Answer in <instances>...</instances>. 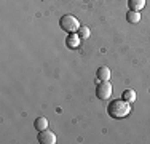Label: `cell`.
I'll return each instance as SVG.
<instances>
[{"mask_svg": "<svg viewBox=\"0 0 150 144\" xmlns=\"http://www.w3.org/2000/svg\"><path fill=\"white\" fill-rule=\"evenodd\" d=\"M107 112H109V115L113 118H125L131 112V103H128V101H125V99H115L109 104Z\"/></svg>", "mask_w": 150, "mask_h": 144, "instance_id": "cell-1", "label": "cell"}, {"mask_svg": "<svg viewBox=\"0 0 150 144\" xmlns=\"http://www.w3.org/2000/svg\"><path fill=\"white\" fill-rule=\"evenodd\" d=\"M59 26L62 31L69 32V34H74V32H77L80 29V23H78V19L74 18L72 14H64L59 19Z\"/></svg>", "mask_w": 150, "mask_h": 144, "instance_id": "cell-2", "label": "cell"}, {"mask_svg": "<svg viewBox=\"0 0 150 144\" xmlns=\"http://www.w3.org/2000/svg\"><path fill=\"white\" fill-rule=\"evenodd\" d=\"M112 91H113L112 83H110L109 80H104V82H101V83L98 85L96 95H98V98H99V99L105 101V99H109L110 96H112Z\"/></svg>", "mask_w": 150, "mask_h": 144, "instance_id": "cell-3", "label": "cell"}, {"mask_svg": "<svg viewBox=\"0 0 150 144\" xmlns=\"http://www.w3.org/2000/svg\"><path fill=\"white\" fill-rule=\"evenodd\" d=\"M38 143L40 144H54L56 143V135L46 128L43 131H40V135H38Z\"/></svg>", "mask_w": 150, "mask_h": 144, "instance_id": "cell-4", "label": "cell"}, {"mask_svg": "<svg viewBox=\"0 0 150 144\" xmlns=\"http://www.w3.org/2000/svg\"><path fill=\"white\" fill-rule=\"evenodd\" d=\"M80 40H81L80 35H77V34L74 32V34H70L69 37L66 38V45L69 46L70 50H74V48H77V46L80 45Z\"/></svg>", "mask_w": 150, "mask_h": 144, "instance_id": "cell-5", "label": "cell"}, {"mask_svg": "<svg viewBox=\"0 0 150 144\" xmlns=\"http://www.w3.org/2000/svg\"><path fill=\"white\" fill-rule=\"evenodd\" d=\"M128 6L133 11H141L145 6V0H128Z\"/></svg>", "mask_w": 150, "mask_h": 144, "instance_id": "cell-6", "label": "cell"}, {"mask_svg": "<svg viewBox=\"0 0 150 144\" xmlns=\"http://www.w3.org/2000/svg\"><path fill=\"white\" fill-rule=\"evenodd\" d=\"M126 21L129 24H137L139 21H141V13L139 11H133V10H129V11L126 13Z\"/></svg>", "mask_w": 150, "mask_h": 144, "instance_id": "cell-7", "label": "cell"}, {"mask_svg": "<svg viewBox=\"0 0 150 144\" xmlns=\"http://www.w3.org/2000/svg\"><path fill=\"white\" fill-rule=\"evenodd\" d=\"M34 128H35V130H38V131H43V130L48 128V120H46L45 117H38V118H35V122H34Z\"/></svg>", "mask_w": 150, "mask_h": 144, "instance_id": "cell-8", "label": "cell"}, {"mask_svg": "<svg viewBox=\"0 0 150 144\" xmlns=\"http://www.w3.org/2000/svg\"><path fill=\"white\" fill-rule=\"evenodd\" d=\"M96 75H98V80H101V82L109 80V78H110V71H109V67H99L98 72H96Z\"/></svg>", "mask_w": 150, "mask_h": 144, "instance_id": "cell-9", "label": "cell"}, {"mask_svg": "<svg viewBox=\"0 0 150 144\" xmlns=\"http://www.w3.org/2000/svg\"><path fill=\"white\" fill-rule=\"evenodd\" d=\"M123 99L128 101V103H134V101H136V91H134V90H125Z\"/></svg>", "mask_w": 150, "mask_h": 144, "instance_id": "cell-10", "label": "cell"}, {"mask_svg": "<svg viewBox=\"0 0 150 144\" xmlns=\"http://www.w3.org/2000/svg\"><path fill=\"white\" fill-rule=\"evenodd\" d=\"M90 29H88L86 26H80V29H78V35H80V38H88L90 37Z\"/></svg>", "mask_w": 150, "mask_h": 144, "instance_id": "cell-11", "label": "cell"}]
</instances>
